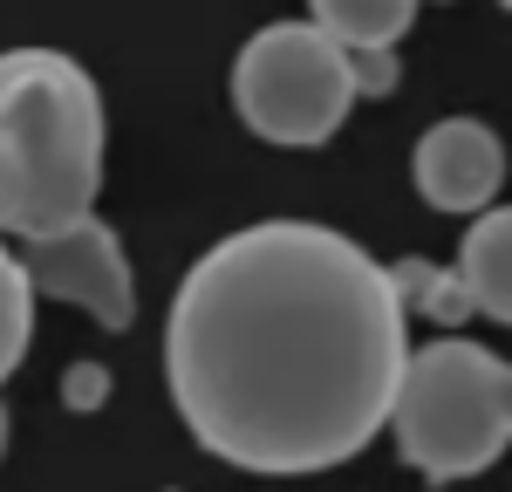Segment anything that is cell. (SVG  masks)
<instances>
[{"label":"cell","instance_id":"9","mask_svg":"<svg viewBox=\"0 0 512 492\" xmlns=\"http://www.w3.org/2000/svg\"><path fill=\"white\" fill-rule=\"evenodd\" d=\"M390 287H396V301H403V315L417 308V315H431L437 328L472 322V294H465V281H458L451 267H437V260H396Z\"/></svg>","mask_w":512,"mask_h":492},{"label":"cell","instance_id":"10","mask_svg":"<svg viewBox=\"0 0 512 492\" xmlns=\"http://www.w3.org/2000/svg\"><path fill=\"white\" fill-rule=\"evenodd\" d=\"M28 342H35V287L21 274V253L0 233V383L21 369Z\"/></svg>","mask_w":512,"mask_h":492},{"label":"cell","instance_id":"12","mask_svg":"<svg viewBox=\"0 0 512 492\" xmlns=\"http://www.w3.org/2000/svg\"><path fill=\"white\" fill-rule=\"evenodd\" d=\"M103 397H110V369L103 363H76L69 376H62V404L69 410H96Z\"/></svg>","mask_w":512,"mask_h":492},{"label":"cell","instance_id":"2","mask_svg":"<svg viewBox=\"0 0 512 492\" xmlns=\"http://www.w3.org/2000/svg\"><path fill=\"white\" fill-rule=\"evenodd\" d=\"M103 192V89L62 48H0V233H55Z\"/></svg>","mask_w":512,"mask_h":492},{"label":"cell","instance_id":"8","mask_svg":"<svg viewBox=\"0 0 512 492\" xmlns=\"http://www.w3.org/2000/svg\"><path fill=\"white\" fill-rule=\"evenodd\" d=\"M410 21H417V0H315V28L342 48H396Z\"/></svg>","mask_w":512,"mask_h":492},{"label":"cell","instance_id":"1","mask_svg":"<svg viewBox=\"0 0 512 492\" xmlns=\"http://www.w3.org/2000/svg\"><path fill=\"white\" fill-rule=\"evenodd\" d=\"M410 315L390 267L315 219L205 246L171 294L164 383L198 445L246 472H328L390 417Z\"/></svg>","mask_w":512,"mask_h":492},{"label":"cell","instance_id":"4","mask_svg":"<svg viewBox=\"0 0 512 492\" xmlns=\"http://www.w3.org/2000/svg\"><path fill=\"white\" fill-rule=\"evenodd\" d=\"M233 110L267 144H287V151L328 144L355 110L349 48L335 35H321L315 21L260 28L233 62Z\"/></svg>","mask_w":512,"mask_h":492},{"label":"cell","instance_id":"13","mask_svg":"<svg viewBox=\"0 0 512 492\" xmlns=\"http://www.w3.org/2000/svg\"><path fill=\"white\" fill-rule=\"evenodd\" d=\"M0 451H7V404H0Z\"/></svg>","mask_w":512,"mask_h":492},{"label":"cell","instance_id":"7","mask_svg":"<svg viewBox=\"0 0 512 492\" xmlns=\"http://www.w3.org/2000/svg\"><path fill=\"white\" fill-rule=\"evenodd\" d=\"M451 274L472 294V315L506 322L512 315V212L478 205V219H472V233H465V246H458V267Z\"/></svg>","mask_w":512,"mask_h":492},{"label":"cell","instance_id":"14","mask_svg":"<svg viewBox=\"0 0 512 492\" xmlns=\"http://www.w3.org/2000/svg\"><path fill=\"white\" fill-rule=\"evenodd\" d=\"M499 7H506V0H499Z\"/></svg>","mask_w":512,"mask_h":492},{"label":"cell","instance_id":"11","mask_svg":"<svg viewBox=\"0 0 512 492\" xmlns=\"http://www.w3.org/2000/svg\"><path fill=\"white\" fill-rule=\"evenodd\" d=\"M396 48H349V82H355V96H390L396 89Z\"/></svg>","mask_w":512,"mask_h":492},{"label":"cell","instance_id":"6","mask_svg":"<svg viewBox=\"0 0 512 492\" xmlns=\"http://www.w3.org/2000/svg\"><path fill=\"white\" fill-rule=\"evenodd\" d=\"M410 178H417L424 205H437V212H478V205L499 199V185H506V144H499L492 123L444 117L417 137Z\"/></svg>","mask_w":512,"mask_h":492},{"label":"cell","instance_id":"3","mask_svg":"<svg viewBox=\"0 0 512 492\" xmlns=\"http://www.w3.org/2000/svg\"><path fill=\"white\" fill-rule=\"evenodd\" d=\"M403 465H417L424 479H472L485 472L512 438V369L499 349L465 342V335H437L424 349H410L396 369L390 417Z\"/></svg>","mask_w":512,"mask_h":492},{"label":"cell","instance_id":"5","mask_svg":"<svg viewBox=\"0 0 512 492\" xmlns=\"http://www.w3.org/2000/svg\"><path fill=\"white\" fill-rule=\"evenodd\" d=\"M21 274H28V287L48 294V301L89 308V322H103L110 335H123L130 315H137L130 260H123L117 233H110L96 212H82V219L55 226V233H28V240H21Z\"/></svg>","mask_w":512,"mask_h":492}]
</instances>
